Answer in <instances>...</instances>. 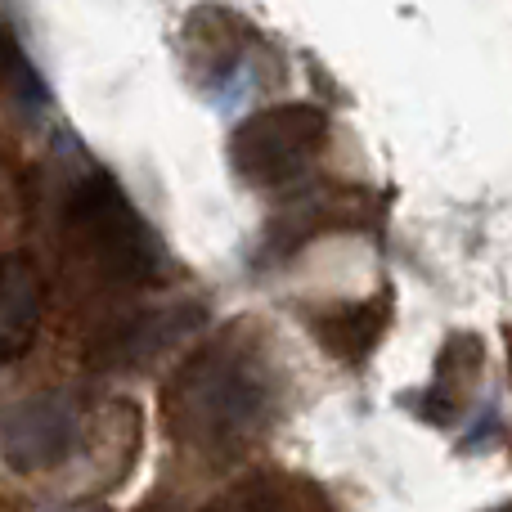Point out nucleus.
<instances>
[{
	"label": "nucleus",
	"mask_w": 512,
	"mask_h": 512,
	"mask_svg": "<svg viewBox=\"0 0 512 512\" xmlns=\"http://www.w3.org/2000/svg\"><path fill=\"white\" fill-rule=\"evenodd\" d=\"M203 310L185 306V310H149V315H131L117 328H108L104 342H95V364L104 369H135V364L153 360L158 351L176 346L189 328L198 324Z\"/></svg>",
	"instance_id": "nucleus-6"
},
{
	"label": "nucleus",
	"mask_w": 512,
	"mask_h": 512,
	"mask_svg": "<svg viewBox=\"0 0 512 512\" xmlns=\"http://www.w3.org/2000/svg\"><path fill=\"white\" fill-rule=\"evenodd\" d=\"M77 409L63 396H32L18 400L0 414V459L18 472L54 468L77 445Z\"/></svg>",
	"instance_id": "nucleus-4"
},
{
	"label": "nucleus",
	"mask_w": 512,
	"mask_h": 512,
	"mask_svg": "<svg viewBox=\"0 0 512 512\" xmlns=\"http://www.w3.org/2000/svg\"><path fill=\"white\" fill-rule=\"evenodd\" d=\"M270 373L239 337H221L176 369L162 414L167 432L194 450H230L270 409Z\"/></svg>",
	"instance_id": "nucleus-1"
},
{
	"label": "nucleus",
	"mask_w": 512,
	"mask_h": 512,
	"mask_svg": "<svg viewBox=\"0 0 512 512\" xmlns=\"http://www.w3.org/2000/svg\"><path fill=\"white\" fill-rule=\"evenodd\" d=\"M203 512H230V508H203Z\"/></svg>",
	"instance_id": "nucleus-9"
},
{
	"label": "nucleus",
	"mask_w": 512,
	"mask_h": 512,
	"mask_svg": "<svg viewBox=\"0 0 512 512\" xmlns=\"http://www.w3.org/2000/svg\"><path fill=\"white\" fill-rule=\"evenodd\" d=\"M68 234L113 283H144L158 274V239L108 171H95L72 189Z\"/></svg>",
	"instance_id": "nucleus-2"
},
{
	"label": "nucleus",
	"mask_w": 512,
	"mask_h": 512,
	"mask_svg": "<svg viewBox=\"0 0 512 512\" xmlns=\"http://www.w3.org/2000/svg\"><path fill=\"white\" fill-rule=\"evenodd\" d=\"M504 512H512V508H504Z\"/></svg>",
	"instance_id": "nucleus-10"
},
{
	"label": "nucleus",
	"mask_w": 512,
	"mask_h": 512,
	"mask_svg": "<svg viewBox=\"0 0 512 512\" xmlns=\"http://www.w3.org/2000/svg\"><path fill=\"white\" fill-rule=\"evenodd\" d=\"M0 81H5V86L14 90V99H23L27 108H41L45 99H50V90H45L36 63L23 54V45L14 41L9 27H0Z\"/></svg>",
	"instance_id": "nucleus-8"
},
{
	"label": "nucleus",
	"mask_w": 512,
	"mask_h": 512,
	"mask_svg": "<svg viewBox=\"0 0 512 512\" xmlns=\"http://www.w3.org/2000/svg\"><path fill=\"white\" fill-rule=\"evenodd\" d=\"M382 328H387V306L382 301H360V306H342L333 315L315 319V333L337 360H364L378 346Z\"/></svg>",
	"instance_id": "nucleus-7"
},
{
	"label": "nucleus",
	"mask_w": 512,
	"mask_h": 512,
	"mask_svg": "<svg viewBox=\"0 0 512 512\" xmlns=\"http://www.w3.org/2000/svg\"><path fill=\"white\" fill-rule=\"evenodd\" d=\"M45 315V279L32 256H0V364L32 351Z\"/></svg>",
	"instance_id": "nucleus-5"
},
{
	"label": "nucleus",
	"mask_w": 512,
	"mask_h": 512,
	"mask_svg": "<svg viewBox=\"0 0 512 512\" xmlns=\"http://www.w3.org/2000/svg\"><path fill=\"white\" fill-rule=\"evenodd\" d=\"M328 140V117L315 104H270L261 113L243 117L230 135V162L243 185L279 189L306 176L315 153Z\"/></svg>",
	"instance_id": "nucleus-3"
}]
</instances>
